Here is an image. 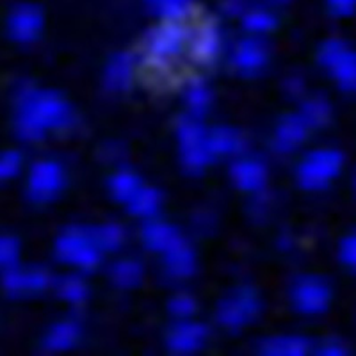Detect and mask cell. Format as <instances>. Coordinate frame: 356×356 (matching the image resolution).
<instances>
[{"instance_id": "cell-7", "label": "cell", "mask_w": 356, "mask_h": 356, "mask_svg": "<svg viewBox=\"0 0 356 356\" xmlns=\"http://www.w3.org/2000/svg\"><path fill=\"white\" fill-rule=\"evenodd\" d=\"M232 66L241 77H259L271 61V50L262 36H244L232 50Z\"/></svg>"}, {"instance_id": "cell-5", "label": "cell", "mask_w": 356, "mask_h": 356, "mask_svg": "<svg viewBox=\"0 0 356 356\" xmlns=\"http://www.w3.org/2000/svg\"><path fill=\"white\" fill-rule=\"evenodd\" d=\"M262 314V300L259 292L250 287L237 289L219 301L216 317L218 323L228 332H239Z\"/></svg>"}, {"instance_id": "cell-34", "label": "cell", "mask_w": 356, "mask_h": 356, "mask_svg": "<svg viewBox=\"0 0 356 356\" xmlns=\"http://www.w3.org/2000/svg\"><path fill=\"white\" fill-rule=\"evenodd\" d=\"M356 0H328V6L335 13H349L353 8H355Z\"/></svg>"}, {"instance_id": "cell-23", "label": "cell", "mask_w": 356, "mask_h": 356, "mask_svg": "<svg viewBox=\"0 0 356 356\" xmlns=\"http://www.w3.org/2000/svg\"><path fill=\"white\" fill-rule=\"evenodd\" d=\"M162 205V193L155 187L143 186L127 203V211L139 219H152L159 214Z\"/></svg>"}, {"instance_id": "cell-18", "label": "cell", "mask_w": 356, "mask_h": 356, "mask_svg": "<svg viewBox=\"0 0 356 356\" xmlns=\"http://www.w3.org/2000/svg\"><path fill=\"white\" fill-rule=\"evenodd\" d=\"M136 57L130 52H118L111 57L104 72V82L111 91L122 93L132 86Z\"/></svg>"}, {"instance_id": "cell-15", "label": "cell", "mask_w": 356, "mask_h": 356, "mask_svg": "<svg viewBox=\"0 0 356 356\" xmlns=\"http://www.w3.org/2000/svg\"><path fill=\"white\" fill-rule=\"evenodd\" d=\"M162 262L171 278L186 280L196 273V253L184 237L162 253Z\"/></svg>"}, {"instance_id": "cell-13", "label": "cell", "mask_w": 356, "mask_h": 356, "mask_svg": "<svg viewBox=\"0 0 356 356\" xmlns=\"http://www.w3.org/2000/svg\"><path fill=\"white\" fill-rule=\"evenodd\" d=\"M291 305L301 314H317L326 305V289L312 278L296 280L289 292Z\"/></svg>"}, {"instance_id": "cell-33", "label": "cell", "mask_w": 356, "mask_h": 356, "mask_svg": "<svg viewBox=\"0 0 356 356\" xmlns=\"http://www.w3.org/2000/svg\"><path fill=\"white\" fill-rule=\"evenodd\" d=\"M250 8V0H221V9L228 17H243Z\"/></svg>"}, {"instance_id": "cell-28", "label": "cell", "mask_w": 356, "mask_h": 356, "mask_svg": "<svg viewBox=\"0 0 356 356\" xmlns=\"http://www.w3.org/2000/svg\"><path fill=\"white\" fill-rule=\"evenodd\" d=\"M91 235H93L95 243L100 248L102 253H114V251L122 250L125 244V228L116 225V222H104L100 227L91 228Z\"/></svg>"}, {"instance_id": "cell-12", "label": "cell", "mask_w": 356, "mask_h": 356, "mask_svg": "<svg viewBox=\"0 0 356 356\" xmlns=\"http://www.w3.org/2000/svg\"><path fill=\"white\" fill-rule=\"evenodd\" d=\"M222 31L216 22H205L191 33L189 50L198 65H212L222 52Z\"/></svg>"}, {"instance_id": "cell-21", "label": "cell", "mask_w": 356, "mask_h": 356, "mask_svg": "<svg viewBox=\"0 0 356 356\" xmlns=\"http://www.w3.org/2000/svg\"><path fill=\"white\" fill-rule=\"evenodd\" d=\"M182 100L184 106H186V114L203 120V118L209 114V111L212 109V104H214V93L212 89L209 88L205 81L202 79H193L186 84L182 91Z\"/></svg>"}, {"instance_id": "cell-17", "label": "cell", "mask_w": 356, "mask_h": 356, "mask_svg": "<svg viewBox=\"0 0 356 356\" xmlns=\"http://www.w3.org/2000/svg\"><path fill=\"white\" fill-rule=\"evenodd\" d=\"M332 155L324 154V152H314V154L307 155L298 168V182L303 189H319L328 180L326 177L332 173Z\"/></svg>"}, {"instance_id": "cell-31", "label": "cell", "mask_w": 356, "mask_h": 356, "mask_svg": "<svg viewBox=\"0 0 356 356\" xmlns=\"http://www.w3.org/2000/svg\"><path fill=\"white\" fill-rule=\"evenodd\" d=\"M25 157L17 148L0 152V182H11L24 171Z\"/></svg>"}, {"instance_id": "cell-6", "label": "cell", "mask_w": 356, "mask_h": 356, "mask_svg": "<svg viewBox=\"0 0 356 356\" xmlns=\"http://www.w3.org/2000/svg\"><path fill=\"white\" fill-rule=\"evenodd\" d=\"M66 187V170L56 159H40L29 168L27 196L34 203H52Z\"/></svg>"}, {"instance_id": "cell-3", "label": "cell", "mask_w": 356, "mask_h": 356, "mask_svg": "<svg viewBox=\"0 0 356 356\" xmlns=\"http://www.w3.org/2000/svg\"><path fill=\"white\" fill-rule=\"evenodd\" d=\"M191 31L184 22L161 20L145 38L146 63L154 68H164L182 56L189 47Z\"/></svg>"}, {"instance_id": "cell-30", "label": "cell", "mask_w": 356, "mask_h": 356, "mask_svg": "<svg viewBox=\"0 0 356 356\" xmlns=\"http://www.w3.org/2000/svg\"><path fill=\"white\" fill-rule=\"evenodd\" d=\"M22 259V243L11 234H0V273L18 266Z\"/></svg>"}, {"instance_id": "cell-16", "label": "cell", "mask_w": 356, "mask_h": 356, "mask_svg": "<svg viewBox=\"0 0 356 356\" xmlns=\"http://www.w3.org/2000/svg\"><path fill=\"white\" fill-rule=\"evenodd\" d=\"M178 239H182V235L173 225L161 219H146L141 228V243L152 253L162 255L164 251L170 250Z\"/></svg>"}, {"instance_id": "cell-22", "label": "cell", "mask_w": 356, "mask_h": 356, "mask_svg": "<svg viewBox=\"0 0 356 356\" xmlns=\"http://www.w3.org/2000/svg\"><path fill=\"white\" fill-rule=\"evenodd\" d=\"M243 29L251 36H266L278 27V17L269 8L250 6L241 17Z\"/></svg>"}, {"instance_id": "cell-8", "label": "cell", "mask_w": 356, "mask_h": 356, "mask_svg": "<svg viewBox=\"0 0 356 356\" xmlns=\"http://www.w3.org/2000/svg\"><path fill=\"white\" fill-rule=\"evenodd\" d=\"M44 31V15L40 6L22 2L9 11L6 18V33L18 44H31L41 38Z\"/></svg>"}, {"instance_id": "cell-24", "label": "cell", "mask_w": 356, "mask_h": 356, "mask_svg": "<svg viewBox=\"0 0 356 356\" xmlns=\"http://www.w3.org/2000/svg\"><path fill=\"white\" fill-rule=\"evenodd\" d=\"M159 20L186 22L195 13V0H145Z\"/></svg>"}, {"instance_id": "cell-19", "label": "cell", "mask_w": 356, "mask_h": 356, "mask_svg": "<svg viewBox=\"0 0 356 356\" xmlns=\"http://www.w3.org/2000/svg\"><path fill=\"white\" fill-rule=\"evenodd\" d=\"M246 138L234 127H216L209 130V146L214 155L219 157H239L246 150Z\"/></svg>"}, {"instance_id": "cell-11", "label": "cell", "mask_w": 356, "mask_h": 356, "mask_svg": "<svg viewBox=\"0 0 356 356\" xmlns=\"http://www.w3.org/2000/svg\"><path fill=\"white\" fill-rule=\"evenodd\" d=\"M230 178L232 184L243 193H262L267 186L269 170L262 159L239 155L232 162Z\"/></svg>"}, {"instance_id": "cell-1", "label": "cell", "mask_w": 356, "mask_h": 356, "mask_svg": "<svg viewBox=\"0 0 356 356\" xmlns=\"http://www.w3.org/2000/svg\"><path fill=\"white\" fill-rule=\"evenodd\" d=\"M75 113L61 93L43 88H22L15 100V130L27 143L44 139L50 132L73 125Z\"/></svg>"}, {"instance_id": "cell-29", "label": "cell", "mask_w": 356, "mask_h": 356, "mask_svg": "<svg viewBox=\"0 0 356 356\" xmlns=\"http://www.w3.org/2000/svg\"><path fill=\"white\" fill-rule=\"evenodd\" d=\"M57 296L70 305H82L89 298V285L81 275H68L57 280Z\"/></svg>"}, {"instance_id": "cell-4", "label": "cell", "mask_w": 356, "mask_h": 356, "mask_svg": "<svg viewBox=\"0 0 356 356\" xmlns=\"http://www.w3.org/2000/svg\"><path fill=\"white\" fill-rule=\"evenodd\" d=\"M54 251L59 262L79 271H93L102 260V250L95 243L91 232L72 227L63 232L54 244Z\"/></svg>"}, {"instance_id": "cell-9", "label": "cell", "mask_w": 356, "mask_h": 356, "mask_svg": "<svg viewBox=\"0 0 356 356\" xmlns=\"http://www.w3.org/2000/svg\"><path fill=\"white\" fill-rule=\"evenodd\" d=\"M52 285V276L43 267H24L22 264L2 273V287L13 298H31Z\"/></svg>"}, {"instance_id": "cell-20", "label": "cell", "mask_w": 356, "mask_h": 356, "mask_svg": "<svg viewBox=\"0 0 356 356\" xmlns=\"http://www.w3.org/2000/svg\"><path fill=\"white\" fill-rule=\"evenodd\" d=\"M82 337L81 324L72 319L59 321L52 324L49 332L43 337V348L50 353H63L70 351L79 344Z\"/></svg>"}, {"instance_id": "cell-2", "label": "cell", "mask_w": 356, "mask_h": 356, "mask_svg": "<svg viewBox=\"0 0 356 356\" xmlns=\"http://www.w3.org/2000/svg\"><path fill=\"white\" fill-rule=\"evenodd\" d=\"M177 145L182 168L191 175H200L216 161L209 146V129L202 120L184 114L177 125Z\"/></svg>"}, {"instance_id": "cell-26", "label": "cell", "mask_w": 356, "mask_h": 356, "mask_svg": "<svg viewBox=\"0 0 356 356\" xmlns=\"http://www.w3.org/2000/svg\"><path fill=\"white\" fill-rule=\"evenodd\" d=\"M308 348V342L298 335H275L262 342L260 349L271 356H298L303 355Z\"/></svg>"}, {"instance_id": "cell-10", "label": "cell", "mask_w": 356, "mask_h": 356, "mask_svg": "<svg viewBox=\"0 0 356 356\" xmlns=\"http://www.w3.org/2000/svg\"><path fill=\"white\" fill-rule=\"evenodd\" d=\"M209 340L205 324L191 319H177L166 333V348L175 355H193L200 351Z\"/></svg>"}, {"instance_id": "cell-14", "label": "cell", "mask_w": 356, "mask_h": 356, "mask_svg": "<svg viewBox=\"0 0 356 356\" xmlns=\"http://www.w3.org/2000/svg\"><path fill=\"white\" fill-rule=\"evenodd\" d=\"M307 123H305L303 118L298 114V116H292L287 114L278 122L276 125L275 134H273V148H275L276 154L289 155L301 146V143L307 138Z\"/></svg>"}, {"instance_id": "cell-25", "label": "cell", "mask_w": 356, "mask_h": 356, "mask_svg": "<svg viewBox=\"0 0 356 356\" xmlns=\"http://www.w3.org/2000/svg\"><path fill=\"white\" fill-rule=\"evenodd\" d=\"M145 267L136 259H122L111 267V280L118 289H136L143 282Z\"/></svg>"}, {"instance_id": "cell-32", "label": "cell", "mask_w": 356, "mask_h": 356, "mask_svg": "<svg viewBox=\"0 0 356 356\" xmlns=\"http://www.w3.org/2000/svg\"><path fill=\"white\" fill-rule=\"evenodd\" d=\"M168 310L175 319H191L198 310V301L195 300V296L178 292L168 301Z\"/></svg>"}, {"instance_id": "cell-35", "label": "cell", "mask_w": 356, "mask_h": 356, "mask_svg": "<svg viewBox=\"0 0 356 356\" xmlns=\"http://www.w3.org/2000/svg\"><path fill=\"white\" fill-rule=\"evenodd\" d=\"M267 2H271V4H284L287 0H267Z\"/></svg>"}, {"instance_id": "cell-27", "label": "cell", "mask_w": 356, "mask_h": 356, "mask_svg": "<svg viewBox=\"0 0 356 356\" xmlns=\"http://www.w3.org/2000/svg\"><path fill=\"white\" fill-rule=\"evenodd\" d=\"M143 187L141 178L134 171L129 170H120L109 178V191L116 202L120 203H129L134 198V195L138 193Z\"/></svg>"}]
</instances>
